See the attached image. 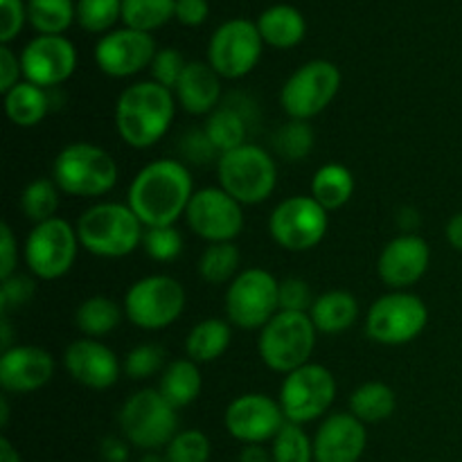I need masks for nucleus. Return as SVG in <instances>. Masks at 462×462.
<instances>
[{"label": "nucleus", "instance_id": "nucleus-53", "mask_svg": "<svg viewBox=\"0 0 462 462\" xmlns=\"http://www.w3.org/2000/svg\"><path fill=\"white\" fill-rule=\"evenodd\" d=\"M239 462H273V456L264 445H244L239 451Z\"/></svg>", "mask_w": 462, "mask_h": 462}, {"label": "nucleus", "instance_id": "nucleus-1", "mask_svg": "<svg viewBox=\"0 0 462 462\" xmlns=\"http://www.w3.org/2000/svg\"><path fill=\"white\" fill-rule=\"evenodd\" d=\"M189 167L176 158H156L140 167L126 192V203L144 228L176 226L194 197Z\"/></svg>", "mask_w": 462, "mask_h": 462}, {"label": "nucleus", "instance_id": "nucleus-50", "mask_svg": "<svg viewBox=\"0 0 462 462\" xmlns=\"http://www.w3.org/2000/svg\"><path fill=\"white\" fill-rule=\"evenodd\" d=\"M21 57H16L9 45H0V93L5 95L7 90H12L21 81Z\"/></svg>", "mask_w": 462, "mask_h": 462}, {"label": "nucleus", "instance_id": "nucleus-55", "mask_svg": "<svg viewBox=\"0 0 462 462\" xmlns=\"http://www.w3.org/2000/svg\"><path fill=\"white\" fill-rule=\"evenodd\" d=\"M0 462H23L16 447L9 442V438H0Z\"/></svg>", "mask_w": 462, "mask_h": 462}, {"label": "nucleus", "instance_id": "nucleus-3", "mask_svg": "<svg viewBox=\"0 0 462 462\" xmlns=\"http://www.w3.org/2000/svg\"><path fill=\"white\" fill-rule=\"evenodd\" d=\"M81 248L102 260H120L143 246L144 226L129 203L99 201L86 208L75 224Z\"/></svg>", "mask_w": 462, "mask_h": 462}, {"label": "nucleus", "instance_id": "nucleus-51", "mask_svg": "<svg viewBox=\"0 0 462 462\" xmlns=\"http://www.w3.org/2000/svg\"><path fill=\"white\" fill-rule=\"evenodd\" d=\"M208 14H210V5L208 0H176V14L179 23L188 27H197L206 23Z\"/></svg>", "mask_w": 462, "mask_h": 462}, {"label": "nucleus", "instance_id": "nucleus-32", "mask_svg": "<svg viewBox=\"0 0 462 462\" xmlns=\"http://www.w3.org/2000/svg\"><path fill=\"white\" fill-rule=\"evenodd\" d=\"M122 319H125V307L106 296L86 298L75 311V325L86 338L108 337L120 328Z\"/></svg>", "mask_w": 462, "mask_h": 462}, {"label": "nucleus", "instance_id": "nucleus-4", "mask_svg": "<svg viewBox=\"0 0 462 462\" xmlns=\"http://www.w3.org/2000/svg\"><path fill=\"white\" fill-rule=\"evenodd\" d=\"M120 170L111 153L93 143H70L54 156L52 180L61 194L97 199L111 192Z\"/></svg>", "mask_w": 462, "mask_h": 462}, {"label": "nucleus", "instance_id": "nucleus-42", "mask_svg": "<svg viewBox=\"0 0 462 462\" xmlns=\"http://www.w3.org/2000/svg\"><path fill=\"white\" fill-rule=\"evenodd\" d=\"M212 456L210 438L199 429H185L165 447L167 462H208Z\"/></svg>", "mask_w": 462, "mask_h": 462}, {"label": "nucleus", "instance_id": "nucleus-49", "mask_svg": "<svg viewBox=\"0 0 462 462\" xmlns=\"http://www.w3.org/2000/svg\"><path fill=\"white\" fill-rule=\"evenodd\" d=\"M18 242L9 224H0V280L18 273Z\"/></svg>", "mask_w": 462, "mask_h": 462}, {"label": "nucleus", "instance_id": "nucleus-16", "mask_svg": "<svg viewBox=\"0 0 462 462\" xmlns=\"http://www.w3.org/2000/svg\"><path fill=\"white\" fill-rule=\"evenodd\" d=\"M185 224L208 244L235 242L244 230V206L219 185L201 188L185 210Z\"/></svg>", "mask_w": 462, "mask_h": 462}, {"label": "nucleus", "instance_id": "nucleus-6", "mask_svg": "<svg viewBox=\"0 0 462 462\" xmlns=\"http://www.w3.org/2000/svg\"><path fill=\"white\" fill-rule=\"evenodd\" d=\"M217 179L242 206H260L269 201L278 185V165L271 152L260 144L246 143L217 158Z\"/></svg>", "mask_w": 462, "mask_h": 462}, {"label": "nucleus", "instance_id": "nucleus-45", "mask_svg": "<svg viewBox=\"0 0 462 462\" xmlns=\"http://www.w3.org/2000/svg\"><path fill=\"white\" fill-rule=\"evenodd\" d=\"M34 293L36 282L32 280V275L14 273L12 278L3 280V287H0V311L7 316L9 310L25 307L34 298Z\"/></svg>", "mask_w": 462, "mask_h": 462}, {"label": "nucleus", "instance_id": "nucleus-52", "mask_svg": "<svg viewBox=\"0 0 462 462\" xmlns=\"http://www.w3.org/2000/svg\"><path fill=\"white\" fill-rule=\"evenodd\" d=\"M129 442L125 438H104L99 454H102L104 462H126L129 460Z\"/></svg>", "mask_w": 462, "mask_h": 462}, {"label": "nucleus", "instance_id": "nucleus-26", "mask_svg": "<svg viewBox=\"0 0 462 462\" xmlns=\"http://www.w3.org/2000/svg\"><path fill=\"white\" fill-rule=\"evenodd\" d=\"M52 108V95L48 88L32 84V81H18L12 90L5 93V113L9 122L21 129H32L45 120Z\"/></svg>", "mask_w": 462, "mask_h": 462}, {"label": "nucleus", "instance_id": "nucleus-44", "mask_svg": "<svg viewBox=\"0 0 462 462\" xmlns=\"http://www.w3.org/2000/svg\"><path fill=\"white\" fill-rule=\"evenodd\" d=\"M188 61L183 59V54L176 48H162L158 50L156 57L152 61V79L158 81L165 88L174 90L176 84H179L180 75H183Z\"/></svg>", "mask_w": 462, "mask_h": 462}, {"label": "nucleus", "instance_id": "nucleus-40", "mask_svg": "<svg viewBox=\"0 0 462 462\" xmlns=\"http://www.w3.org/2000/svg\"><path fill=\"white\" fill-rule=\"evenodd\" d=\"M165 359L167 355L161 346H156V343H140L134 350L126 352L125 361H122V370L126 373V377L143 382V379L161 374L167 365Z\"/></svg>", "mask_w": 462, "mask_h": 462}, {"label": "nucleus", "instance_id": "nucleus-20", "mask_svg": "<svg viewBox=\"0 0 462 462\" xmlns=\"http://www.w3.org/2000/svg\"><path fill=\"white\" fill-rule=\"evenodd\" d=\"M431 264V248L418 233H402L383 246L377 260V275L393 291H409L424 278Z\"/></svg>", "mask_w": 462, "mask_h": 462}, {"label": "nucleus", "instance_id": "nucleus-41", "mask_svg": "<svg viewBox=\"0 0 462 462\" xmlns=\"http://www.w3.org/2000/svg\"><path fill=\"white\" fill-rule=\"evenodd\" d=\"M122 18V0H77V23L90 34H102Z\"/></svg>", "mask_w": 462, "mask_h": 462}, {"label": "nucleus", "instance_id": "nucleus-24", "mask_svg": "<svg viewBox=\"0 0 462 462\" xmlns=\"http://www.w3.org/2000/svg\"><path fill=\"white\" fill-rule=\"evenodd\" d=\"M179 106L189 116H210L221 102V77L210 63L188 61L174 88Z\"/></svg>", "mask_w": 462, "mask_h": 462}, {"label": "nucleus", "instance_id": "nucleus-17", "mask_svg": "<svg viewBox=\"0 0 462 462\" xmlns=\"http://www.w3.org/2000/svg\"><path fill=\"white\" fill-rule=\"evenodd\" d=\"M287 418L278 400L264 393H244L235 397L224 413V427L242 445H266L278 436Z\"/></svg>", "mask_w": 462, "mask_h": 462}, {"label": "nucleus", "instance_id": "nucleus-7", "mask_svg": "<svg viewBox=\"0 0 462 462\" xmlns=\"http://www.w3.org/2000/svg\"><path fill=\"white\" fill-rule=\"evenodd\" d=\"M117 427L131 447L161 451L179 433V409L162 397L158 388H143L126 397L117 413Z\"/></svg>", "mask_w": 462, "mask_h": 462}, {"label": "nucleus", "instance_id": "nucleus-15", "mask_svg": "<svg viewBox=\"0 0 462 462\" xmlns=\"http://www.w3.org/2000/svg\"><path fill=\"white\" fill-rule=\"evenodd\" d=\"M262 48L264 39L257 30V23L248 18H230L212 32L208 43V63L221 79H242L255 70Z\"/></svg>", "mask_w": 462, "mask_h": 462}, {"label": "nucleus", "instance_id": "nucleus-33", "mask_svg": "<svg viewBox=\"0 0 462 462\" xmlns=\"http://www.w3.org/2000/svg\"><path fill=\"white\" fill-rule=\"evenodd\" d=\"M397 409V395L388 383L365 382L350 395V413L364 424H379Z\"/></svg>", "mask_w": 462, "mask_h": 462}, {"label": "nucleus", "instance_id": "nucleus-57", "mask_svg": "<svg viewBox=\"0 0 462 462\" xmlns=\"http://www.w3.org/2000/svg\"><path fill=\"white\" fill-rule=\"evenodd\" d=\"M9 422V404H7V397H0V427H7Z\"/></svg>", "mask_w": 462, "mask_h": 462}, {"label": "nucleus", "instance_id": "nucleus-36", "mask_svg": "<svg viewBox=\"0 0 462 462\" xmlns=\"http://www.w3.org/2000/svg\"><path fill=\"white\" fill-rule=\"evenodd\" d=\"M59 197H61V189L57 188L52 176L50 179H34L21 192L18 206H21L25 219L32 221V226H36L57 217Z\"/></svg>", "mask_w": 462, "mask_h": 462}, {"label": "nucleus", "instance_id": "nucleus-27", "mask_svg": "<svg viewBox=\"0 0 462 462\" xmlns=\"http://www.w3.org/2000/svg\"><path fill=\"white\" fill-rule=\"evenodd\" d=\"M233 341V325L228 319H206L194 325L185 337V356L194 364H212L221 359Z\"/></svg>", "mask_w": 462, "mask_h": 462}, {"label": "nucleus", "instance_id": "nucleus-58", "mask_svg": "<svg viewBox=\"0 0 462 462\" xmlns=\"http://www.w3.org/2000/svg\"><path fill=\"white\" fill-rule=\"evenodd\" d=\"M140 462H167L165 454H158V451H144V456L140 458Z\"/></svg>", "mask_w": 462, "mask_h": 462}, {"label": "nucleus", "instance_id": "nucleus-34", "mask_svg": "<svg viewBox=\"0 0 462 462\" xmlns=\"http://www.w3.org/2000/svg\"><path fill=\"white\" fill-rule=\"evenodd\" d=\"M239 248L235 242L208 244L197 262V273L208 284H230L239 273Z\"/></svg>", "mask_w": 462, "mask_h": 462}, {"label": "nucleus", "instance_id": "nucleus-5", "mask_svg": "<svg viewBox=\"0 0 462 462\" xmlns=\"http://www.w3.org/2000/svg\"><path fill=\"white\" fill-rule=\"evenodd\" d=\"M316 329L310 314L280 310L257 337V355L262 364L278 374H289L310 364L316 347Z\"/></svg>", "mask_w": 462, "mask_h": 462}, {"label": "nucleus", "instance_id": "nucleus-35", "mask_svg": "<svg viewBox=\"0 0 462 462\" xmlns=\"http://www.w3.org/2000/svg\"><path fill=\"white\" fill-rule=\"evenodd\" d=\"M77 18L72 0H27V21L39 34L61 36Z\"/></svg>", "mask_w": 462, "mask_h": 462}, {"label": "nucleus", "instance_id": "nucleus-28", "mask_svg": "<svg viewBox=\"0 0 462 462\" xmlns=\"http://www.w3.org/2000/svg\"><path fill=\"white\" fill-rule=\"evenodd\" d=\"M257 30L271 48L289 50L305 39L307 23L305 16L291 5H273L257 18Z\"/></svg>", "mask_w": 462, "mask_h": 462}, {"label": "nucleus", "instance_id": "nucleus-38", "mask_svg": "<svg viewBox=\"0 0 462 462\" xmlns=\"http://www.w3.org/2000/svg\"><path fill=\"white\" fill-rule=\"evenodd\" d=\"M176 14V0H122V21L126 27L149 32L165 25Z\"/></svg>", "mask_w": 462, "mask_h": 462}, {"label": "nucleus", "instance_id": "nucleus-8", "mask_svg": "<svg viewBox=\"0 0 462 462\" xmlns=\"http://www.w3.org/2000/svg\"><path fill=\"white\" fill-rule=\"evenodd\" d=\"M188 305L185 287L165 273L144 275L135 280L125 293V316L134 328L144 332H161L171 328L183 316Z\"/></svg>", "mask_w": 462, "mask_h": 462}, {"label": "nucleus", "instance_id": "nucleus-54", "mask_svg": "<svg viewBox=\"0 0 462 462\" xmlns=\"http://www.w3.org/2000/svg\"><path fill=\"white\" fill-rule=\"evenodd\" d=\"M445 237H447V242L456 248V251L462 253V212H456V215L447 221Z\"/></svg>", "mask_w": 462, "mask_h": 462}, {"label": "nucleus", "instance_id": "nucleus-9", "mask_svg": "<svg viewBox=\"0 0 462 462\" xmlns=\"http://www.w3.org/2000/svg\"><path fill=\"white\" fill-rule=\"evenodd\" d=\"M79 248L81 244L75 226L63 217H54L43 224L32 226L23 244V260L30 275L50 282L70 273Z\"/></svg>", "mask_w": 462, "mask_h": 462}, {"label": "nucleus", "instance_id": "nucleus-39", "mask_svg": "<svg viewBox=\"0 0 462 462\" xmlns=\"http://www.w3.org/2000/svg\"><path fill=\"white\" fill-rule=\"evenodd\" d=\"M273 462H314V438L307 436L300 424L284 422L271 440Z\"/></svg>", "mask_w": 462, "mask_h": 462}, {"label": "nucleus", "instance_id": "nucleus-29", "mask_svg": "<svg viewBox=\"0 0 462 462\" xmlns=\"http://www.w3.org/2000/svg\"><path fill=\"white\" fill-rule=\"evenodd\" d=\"M203 377L199 364L192 359H174L165 365L158 379V391L162 393L167 402L174 409H185V406L194 404L201 395Z\"/></svg>", "mask_w": 462, "mask_h": 462}, {"label": "nucleus", "instance_id": "nucleus-30", "mask_svg": "<svg viewBox=\"0 0 462 462\" xmlns=\"http://www.w3.org/2000/svg\"><path fill=\"white\" fill-rule=\"evenodd\" d=\"M248 125H251V120H248V116L244 113V108L226 102L219 104V106L206 117L203 131H206L212 147H215L217 153L221 156V153L233 152V149L248 143Z\"/></svg>", "mask_w": 462, "mask_h": 462}, {"label": "nucleus", "instance_id": "nucleus-13", "mask_svg": "<svg viewBox=\"0 0 462 462\" xmlns=\"http://www.w3.org/2000/svg\"><path fill=\"white\" fill-rule=\"evenodd\" d=\"M337 397V379L332 370L320 364H307L284 374L280 383L278 402L287 422L305 424L325 418Z\"/></svg>", "mask_w": 462, "mask_h": 462}, {"label": "nucleus", "instance_id": "nucleus-11", "mask_svg": "<svg viewBox=\"0 0 462 462\" xmlns=\"http://www.w3.org/2000/svg\"><path fill=\"white\" fill-rule=\"evenodd\" d=\"M427 323V302L411 291L383 293L365 311V334L379 346H406L424 332Z\"/></svg>", "mask_w": 462, "mask_h": 462}, {"label": "nucleus", "instance_id": "nucleus-14", "mask_svg": "<svg viewBox=\"0 0 462 462\" xmlns=\"http://www.w3.org/2000/svg\"><path fill=\"white\" fill-rule=\"evenodd\" d=\"M329 228V212L316 199L296 194L273 208L269 217V235L280 248L305 253L319 246Z\"/></svg>", "mask_w": 462, "mask_h": 462}, {"label": "nucleus", "instance_id": "nucleus-25", "mask_svg": "<svg viewBox=\"0 0 462 462\" xmlns=\"http://www.w3.org/2000/svg\"><path fill=\"white\" fill-rule=\"evenodd\" d=\"M359 302L350 291L332 289V291L320 293L311 305L310 316L314 320L319 334H341L355 328L359 320Z\"/></svg>", "mask_w": 462, "mask_h": 462}, {"label": "nucleus", "instance_id": "nucleus-56", "mask_svg": "<svg viewBox=\"0 0 462 462\" xmlns=\"http://www.w3.org/2000/svg\"><path fill=\"white\" fill-rule=\"evenodd\" d=\"M0 347H3V352L9 350V347H14L12 346V328H9V320L5 314H3V320H0Z\"/></svg>", "mask_w": 462, "mask_h": 462}, {"label": "nucleus", "instance_id": "nucleus-48", "mask_svg": "<svg viewBox=\"0 0 462 462\" xmlns=\"http://www.w3.org/2000/svg\"><path fill=\"white\" fill-rule=\"evenodd\" d=\"M27 21V5L23 0H0V43L9 45Z\"/></svg>", "mask_w": 462, "mask_h": 462}, {"label": "nucleus", "instance_id": "nucleus-2", "mask_svg": "<svg viewBox=\"0 0 462 462\" xmlns=\"http://www.w3.org/2000/svg\"><path fill=\"white\" fill-rule=\"evenodd\" d=\"M174 90L144 79L126 86L116 102L117 135L131 149H149L161 143L176 117Z\"/></svg>", "mask_w": 462, "mask_h": 462}, {"label": "nucleus", "instance_id": "nucleus-22", "mask_svg": "<svg viewBox=\"0 0 462 462\" xmlns=\"http://www.w3.org/2000/svg\"><path fill=\"white\" fill-rule=\"evenodd\" d=\"M57 361L45 347L14 346L0 355V388L9 395H27L52 382Z\"/></svg>", "mask_w": 462, "mask_h": 462}, {"label": "nucleus", "instance_id": "nucleus-12", "mask_svg": "<svg viewBox=\"0 0 462 462\" xmlns=\"http://www.w3.org/2000/svg\"><path fill=\"white\" fill-rule=\"evenodd\" d=\"M341 88V70L337 63L314 59L302 63L280 88V106L289 120H305L320 116Z\"/></svg>", "mask_w": 462, "mask_h": 462}, {"label": "nucleus", "instance_id": "nucleus-10", "mask_svg": "<svg viewBox=\"0 0 462 462\" xmlns=\"http://www.w3.org/2000/svg\"><path fill=\"white\" fill-rule=\"evenodd\" d=\"M224 307L233 328L262 329L280 311V280L262 266L239 271L226 289Z\"/></svg>", "mask_w": 462, "mask_h": 462}, {"label": "nucleus", "instance_id": "nucleus-18", "mask_svg": "<svg viewBox=\"0 0 462 462\" xmlns=\"http://www.w3.org/2000/svg\"><path fill=\"white\" fill-rule=\"evenodd\" d=\"M156 52V41L149 32L122 27V30L108 32L97 41L95 63L104 75L113 79H126L152 66Z\"/></svg>", "mask_w": 462, "mask_h": 462}, {"label": "nucleus", "instance_id": "nucleus-43", "mask_svg": "<svg viewBox=\"0 0 462 462\" xmlns=\"http://www.w3.org/2000/svg\"><path fill=\"white\" fill-rule=\"evenodd\" d=\"M143 248L153 262H174L183 253V235L176 226H158V228H144Z\"/></svg>", "mask_w": 462, "mask_h": 462}, {"label": "nucleus", "instance_id": "nucleus-46", "mask_svg": "<svg viewBox=\"0 0 462 462\" xmlns=\"http://www.w3.org/2000/svg\"><path fill=\"white\" fill-rule=\"evenodd\" d=\"M316 298L311 296L310 284L302 278L280 280V310L282 311H302L310 314Z\"/></svg>", "mask_w": 462, "mask_h": 462}, {"label": "nucleus", "instance_id": "nucleus-31", "mask_svg": "<svg viewBox=\"0 0 462 462\" xmlns=\"http://www.w3.org/2000/svg\"><path fill=\"white\" fill-rule=\"evenodd\" d=\"M352 194H355V176L346 165L328 162L316 170L310 197L316 199L325 210H341L346 203H350Z\"/></svg>", "mask_w": 462, "mask_h": 462}, {"label": "nucleus", "instance_id": "nucleus-23", "mask_svg": "<svg viewBox=\"0 0 462 462\" xmlns=\"http://www.w3.org/2000/svg\"><path fill=\"white\" fill-rule=\"evenodd\" d=\"M368 447V431L359 418L329 413L314 436V462H359Z\"/></svg>", "mask_w": 462, "mask_h": 462}, {"label": "nucleus", "instance_id": "nucleus-37", "mask_svg": "<svg viewBox=\"0 0 462 462\" xmlns=\"http://www.w3.org/2000/svg\"><path fill=\"white\" fill-rule=\"evenodd\" d=\"M316 134L310 122L305 120H287L275 129L271 147L275 156L287 162H300L314 152Z\"/></svg>", "mask_w": 462, "mask_h": 462}, {"label": "nucleus", "instance_id": "nucleus-19", "mask_svg": "<svg viewBox=\"0 0 462 462\" xmlns=\"http://www.w3.org/2000/svg\"><path fill=\"white\" fill-rule=\"evenodd\" d=\"M21 66L25 81L52 90L75 75L77 48L63 34H39L23 48Z\"/></svg>", "mask_w": 462, "mask_h": 462}, {"label": "nucleus", "instance_id": "nucleus-47", "mask_svg": "<svg viewBox=\"0 0 462 462\" xmlns=\"http://www.w3.org/2000/svg\"><path fill=\"white\" fill-rule=\"evenodd\" d=\"M179 152L180 156L185 158L183 161L185 165H188V162H194V165H206V162L219 158V153H217V149L212 147L210 138H208L203 129L188 131V134L180 138Z\"/></svg>", "mask_w": 462, "mask_h": 462}, {"label": "nucleus", "instance_id": "nucleus-21", "mask_svg": "<svg viewBox=\"0 0 462 462\" xmlns=\"http://www.w3.org/2000/svg\"><path fill=\"white\" fill-rule=\"evenodd\" d=\"M63 368L66 373L90 391H108L117 383L122 361L116 352L99 338H77L63 352Z\"/></svg>", "mask_w": 462, "mask_h": 462}]
</instances>
